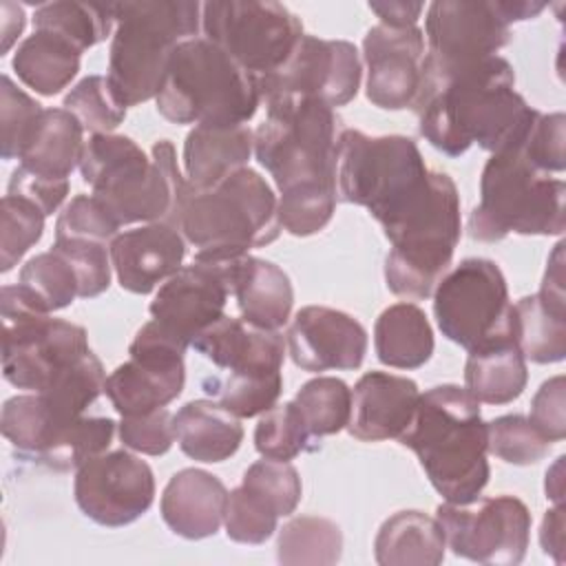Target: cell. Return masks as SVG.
<instances>
[{
    "label": "cell",
    "instance_id": "1",
    "mask_svg": "<svg viewBox=\"0 0 566 566\" xmlns=\"http://www.w3.org/2000/svg\"><path fill=\"white\" fill-rule=\"evenodd\" d=\"M411 108L420 135L447 157L473 144L491 155L517 148L542 115L515 91L513 66L500 55L422 84Z\"/></svg>",
    "mask_w": 566,
    "mask_h": 566
},
{
    "label": "cell",
    "instance_id": "2",
    "mask_svg": "<svg viewBox=\"0 0 566 566\" xmlns=\"http://www.w3.org/2000/svg\"><path fill=\"white\" fill-rule=\"evenodd\" d=\"M398 442L416 453L431 486L449 504H471L489 484L486 422L480 402L460 385H436L420 394Z\"/></svg>",
    "mask_w": 566,
    "mask_h": 566
},
{
    "label": "cell",
    "instance_id": "3",
    "mask_svg": "<svg viewBox=\"0 0 566 566\" xmlns=\"http://www.w3.org/2000/svg\"><path fill=\"white\" fill-rule=\"evenodd\" d=\"M80 172L119 226L166 221L177 228L190 184L170 139L153 144V157L126 135L99 133L84 144Z\"/></svg>",
    "mask_w": 566,
    "mask_h": 566
},
{
    "label": "cell",
    "instance_id": "4",
    "mask_svg": "<svg viewBox=\"0 0 566 566\" xmlns=\"http://www.w3.org/2000/svg\"><path fill=\"white\" fill-rule=\"evenodd\" d=\"M336 188L338 201L363 206L389 232L431 199L433 170L411 137L343 128Z\"/></svg>",
    "mask_w": 566,
    "mask_h": 566
},
{
    "label": "cell",
    "instance_id": "5",
    "mask_svg": "<svg viewBox=\"0 0 566 566\" xmlns=\"http://www.w3.org/2000/svg\"><path fill=\"white\" fill-rule=\"evenodd\" d=\"M155 102L172 124L243 126L261 106V88L256 75L197 35L172 51Z\"/></svg>",
    "mask_w": 566,
    "mask_h": 566
},
{
    "label": "cell",
    "instance_id": "6",
    "mask_svg": "<svg viewBox=\"0 0 566 566\" xmlns=\"http://www.w3.org/2000/svg\"><path fill=\"white\" fill-rule=\"evenodd\" d=\"M279 199L252 168H241L210 190H195L177 230L195 248V261H230L279 239Z\"/></svg>",
    "mask_w": 566,
    "mask_h": 566
},
{
    "label": "cell",
    "instance_id": "7",
    "mask_svg": "<svg viewBox=\"0 0 566 566\" xmlns=\"http://www.w3.org/2000/svg\"><path fill=\"white\" fill-rule=\"evenodd\" d=\"M115 31L108 49V82L119 104L157 97L172 51L201 33V2H113Z\"/></svg>",
    "mask_w": 566,
    "mask_h": 566
},
{
    "label": "cell",
    "instance_id": "8",
    "mask_svg": "<svg viewBox=\"0 0 566 566\" xmlns=\"http://www.w3.org/2000/svg\"><path fill=\"white\" fill-rule=\"evenodd\" d=\"M566 184L537 170L524 153H493L480 175V203L469 214V234L495 243L509 234L557 237L566 228Z\"/></svg>",
    "mask_w": 566,
    "mask_h": 566
},
{
    "label": "cell",
    "instance_id": "9",
    "mask_svg": "<svg viewBox=\"0 0 566 566\" xmlns=\"http://www.w3.org/2000/svg\"><path fill=\"white\" fill-rule=\"evenodd\" d=\"M343 122L338 113L310 97L265 102V119L254 130V157L272 175L279 192L336 188Z\"/></svg>",
    "mask_w": 566,
    "mask_h": 566
},
{
    "label": "cell",
    "instance_id": "10",
    "mask_svg": "<svg viewBox=\"0 0 566 566\" xmlns=\"http://www.w3.org/2000/svg\"><path fill=\"white\" fill-rule=\"evenodd\" d=\"M2 376L18 389L42 391L91 352L82 325L53 318L22 283L0 290Z\"/></svg>",
    "mask_w": 566,
    "mask_h": 566
},
{
    "label": "cell",
    "instance_id": "11",
    "mask_svg": "<svg viewBox=\"0 0 566 566\" xmlns=\"http://www.w3.org/2000/svg\"><path fill=\"white\" fill-rule=\"evenodd\" d=\"M462 234L460 195L447 172L433 170V195L424 208L389 230L385 283L391 294L409 301L429 298L449 272Z\"/></svg>",
    "mask_w": 566,
    "mask_h": 566
},
{
    "label": "cell",
    "instance_id": "12",
    "mask_svg": "<svg viewBox=\"0 0 566 566\" xmlns=\"http://www.w3.org/2000/svg\"><path fill=\"white\" fill-rule=\"evenodd\" d=\"M433 316L442 336L467 352L513 340V303L500 265L482 256L460 261L433 290Z\"/></svg>",
    "mask_w": 566,
    "mask_h": 566
},
{
    "label": "cell",
    "instance_id": "13",
    "mask_svg": "<svg viewBox=\"0 0 566 566\" xmlns=\"http://www.w3.org/2000/svg\"><path fill=\"white\" fill-rule=\"evenodd\" d=\"M201 35L248 73L265 77L283 66L305 33L298 15L281 2L223 0L201 4Z\"/></svg>",
    "mask_w": 566,
    "mask_h": 566
},
{
    "label": "cell",
    "instance_id": "14",
    "mask_svg": "<svg viewBox=\"0 0 566 566\" xmlns=\"http://www.w3.org/2000/svg\"><path fill=\"white\" fill-rule=\"evenodd\" d=\"M422 33L427 53L420 86L497 55L511 40V24L500 0H436L427 7Z\"/></svg>",
    "mask_w": 566,
    "mask_h": 566
},
{
    "label": "cell",
    "instance_id": "15",
    "mask_svg": "<svg viewBox=\"0 0 566 566\" xmlns=\"http://www.w3.org/2000/svg\"><path fill=\"white\" fill-rule=\"evenodd\" d=\"M436 520L453 555L478 564L515 566L526 557L531 511L515 495L478 497L471 504H440Z\"/></svg>",
    "mask_w": 566,
    "mask_h": 566
},
{
    "label": "cell",
    "instance_id": "16",
    "mask_svg": "<svg viewBox=\"0 0 566 566\" xmlns=\"http://www.w3.org/2000/svg\"><path fill=\"white\" fill-rule=\"evenodd\" d=\"M188 345L157 321L144 323L130 347V358L111 371L104 394L119 416H144L164 409L181 396L186 382L184 354Z\"/></svg>",
    "mask_w": 566,
    "mask_h": 566
},
{
    "label": "cell",
    "instance_id": "17",
    "mask_svg": "<svg viewBox=\"0 0 566 566\" xmlns=\"http://www.w3.org/2000/svg\"><path fill=\"white\" fill-rule=\"evenodd\" d=\"M360 80L363 64L352 42L303 35L281 69L259 77L261 104L276 97H310L336 108L356 97Z\"/></svg>",
    "mask_w": 566,
    "mask_h": 566
},
{
    "label": "cell",
    "instance_id": "18",
    "mask_svg": "<svg viewBox=\"0 0 566 566\" xmlns=\"http://www.w3.org/2000/svg\"><path fill=\"white\" fill-rule=\"evenodd\" d=\"M77 509L99 526L119 528L137 522L155 502V475L146 460L126 447L104 451L75 471Z\"/></svg>",
    "mask_w": 566,
    "mask_h": 566
},
{
    "label": "cell",
    "instance_id": "19",
    "mask_svg": "<svg viewBox=\"0 0 566 566\" xmlns=\"http://www.w3.org/2000/svg\"><path fill=\"white\" fill-rule=\"evenodd\" d=\"M230 296L226 261H192L159 285L148 310L153 321L190 347L223 316Z\"/></svg>",
    "mask_w": 566,
    "mask_h": 566
},
{
    "label": "cell",
    "instance_id": "20",
    "mask_svg": "<svg viewBox=\"0 0 566 566\" xmlns=\"http://www.w3.org/2000/svg\"><path fill=\"white\" fill-rule=\"evenodd\" d=\"M424 53V33L420 27H371L363 40L367 99L382 111L411 108L422 82Z\"/></svg>",
    "mask_w": 566,
    "mask_h": 566
},
{
    "label": "cell",
    "instance_id": "21",
    "mask_svg": "<svg viewBox=\"0 0 566 566\" xmlns=\"http://www.w3.org/2000/svg\"><path fill=\"white\" fill-rule=\"evenodd\" d=\"M287 354L303 371L358 369L367 354V329L347 312L307 305L285 334Z\"/></svg>",
    "mask_w": 566,
    "mask_h": 566
},
{
    "label": "cell",
    "instance_id": "22",
    "mask_svg": "<svg viewBox=\"0 0 566 566\" xmlns=\"http://www.w3.org/2000/svg\"><path fill=\"white\" fill-rule=\"evenodd\" d=\"M186 245L184 234L166 221L119 232L108 248L119 287L130 294H150L181 270Z\"/></svg>",
    "mask_w": 566,
    "mask_h": 566
},
{
    "label": "cell",
    "instance_id": "23",
    "mask_svg": "<svg viewBox=\"0 0 566 566\" xmlns=\"http://www.w3.org/2000/svg\"><path fill=\"white\" fill-rule=\"evenodd\" d=\"M190 347L230 376H281L285 360V338L281 332L261 329L226 314L203 329Z\"/></svg>",
    "mask_w": 566,
    "mask_h": 566
},
{
    "label": "cell",
    "instance_id": "24",
    "mask_svg": "<svg viewBox=\"0 0 566 566\" xmlns=\"http://www.w3.org/2000/svg\"><path fill=\"white\" fill-rule=\"evenodd\" d=\"M420 400L418 385L407 376L367 371L352 389L347 431L360 442L400 438L409 427Z\"/></svg>",
    "mask_w": 566,
    "mask_h": 566
},
{
    "label": "cell",
    "instance_id": "25",
    "mask_svg": "<svg viewBox=\"0 0 566 566\" xmlns=\"http://www.w3.org/2000/svg\"><path fill=\"white\" fill-rule=\"evenodd\" d=\"M228 489L203 469H181L164 486L159 513L166 526L184 539L212 537L223 524Z\"/></svg>",
    "mask_w": 566,
    "mask_h": 566
},
{
    "label": "cell",
    "instance_id": "26",
    "mask_svg": "<svg viewBox=\"0 0 566 566\" xmlns=\"http://www.w3.org/2000/svg\"><path fill=\"white\" fill-rule=\"evenodd\" d=\"M226 265L241 318L254 327L279 332L290 321L294 305V290L283 268L252 254L230 259Z\"/></svg>",
    "mask_w": 566,
    "mask_h": 566
},
{
    "label": "cell",
    "instance_id": "27",
    "mask_svg": "<svg viewBox=\"0 0 566 566\" xmlns=\"http://www.w3.org/2000/svg\"><path fill=\"white\" fill-rule=\"evenodd\" d=\"M254 153V133L243 126H192L184 142V175L195 190H210L245 168Z\"/></svg>",
    "mask_w": 566,
    "mask_h": 566
},
{
    "label": "cell",
    "instance_id": "28",
    "mask_svg": "<svg viewBox=\"0 0 566 566\" xmlns=\"http://www.w3.org/2000/svg\"><path fill=\"white\" fill-rule=\"evenodd\" d=\"M179 449L206 464L232 458L243 442L241 418L223 409L217 400H190L172 416Z\"/></svg>",
    "mask_w": 566,
    "mask_h": 566
},
{
    "label": "cell",
    "instance_id": "29",
    "mask_svg": "<svg viewBox=\"0 0 566 566\" xmlns=\"http://www.w3.org/2000/svg\"><path fill=\"white\" fill-rule=\"evenodd\" d=\"M84 144V126L75 115L66 108H44L18 159L38 175L69 179L80 168Z\"/></svg>",
    "mask_w": 566,
    "mask_h": 566
},
{
    "label": "cell",
    "instance_id": "30",
    "mask_svg": "<svg viewBox=\"0 0 566 566\" xmlns=\"http://www.w3.org/2000/svg\"><path fill=\"white\" fill-rule=\"evenodd\" d=\"M513 340L522 356L537 365L566 356V296L535 292L513 303Z\"/></svg>",
    "mask_w": 566,
    "mask_h": 566
},
{
    "label": "cell",
    "instance_id": "31",
    "mask_svg": "<svg viewBox=\"0 0 566 566\" xmlns=\"http://www.w3.org/2000/svg\"><path fill=\"white\" fill-rule=\"evenodd\" d=\"M444 533L436 517L420 511H398L387 517L374 539L380 566H438L444 559Z\"/></svg>",
    "mask_w": 566,
    "mask_h": 566
},
{
    "label": "cell",
    "instance_id": "32",
    "mask_svg": "<svg viewBox=\"0 0 566 566\" xmlns=\"http://www.w3.org/2000/svg\"><path fill=\"white\" fill-rule=\"evenodd\" d=\"M436 340L431 323L416 303L400 301L380 312L374 325V349L382 365L418 369L429 363Z\"/></svg>",
    "mask_w": 566,
    "mask_h": 566
},
{
    "label": "cell",
    "instance_id": "33",
    "mask_svg": "<svg viewBox=\"0 0 566 566\" xmlns=\"http://www.w3.org/2000/svg\"><path fill=\"white\" fill-rule=\"evenodd\" d=\"M80 57L82 51L69 40L35 29L18 44L11 69L24 86L33 88L38 95L53 97L73 82L80 71Z\"/></svg>",
    "mask_w": 566,
    "mask_h": 566
},
{
    "label": "cell",
    "instance_id": "34",
    "mask_svg": "<svg viewBox=\"0 0 566 566\" xmlns=\"http://www.w3.org/2000/svg\"><path fill=\"white\" fill-rule=\"evenodd\" d=\"M526 380V358L513 340L469 352L464 365V389L478 402L509 405L522 396Z\"/></svg>",
    "mask_w": 566,
    "mask_h": 566
},
{
    "label": "cell",
    "instance_id": "35",
    "mask_svg": "<svg viewBox=\"0 0 566 566\" xmlns=\"http://www.w3.org/2000/svg\"><path fill=\"white\" fill-rule=\"evenodd\" d=\"M33 27L69 40L84 53L115 31L113 2H44L33 13Z\"/></svg>",
    "mask_w": 566,
    "mask_h": 566
},
{
    "label": "cell",
    "instance_id": "36",
    "mask_svg": "<svg viewBox=\"0 0 566 566\" xmlns=\"http://www.w3.org/2000/svg\"><path fill=\"white\" fill-rule=\"evenodd\" d=\"M343 533L334 520L298 515L283 524L276 539V559L285 566H332L340 559Z\"/></svg>",
    "mask_w": 566,
    "mask_h": 566
},
{
    "label": "cell",
    "instance_id": "37",
    "mask_svg": "<svg viewBox=\"0 0 566 566\" xmlns=\"http://www.w3.org/2000/svg\"><path fill=\"white\" fill-rule=\"evenodd\" d=\"M294 402L312 438L334 436L349 422L352 389L340 378L318 376L296 391Z\"/></svg>",
    "mask_w": 566,
    "mask_h": 566
},
{
    "label": "cell",
    "instance_id": "38",
    "mask_svg": "<svg viewBox=\"0 0 566 566\" xmlns=\"http://www.w3.org/2000/svg\"><path fill=\"white\" fill-rule=\"evenodd\" d=\"M117 431V422L102 416H82L71 422L55 444L38 460L51 471H77L91 458L108 451Z\"/></svg>",
    "mask_w": 566,
    "mask_h": 566
},
{
    "label": "cell",
    "instance_id": "39",
    "mask_svg": "<svg viewBox=\"0 0 566 566\" xmlns=\"http://www.w3.org/2000/svg\"><path fill=\"white\" fill-rule=\"evenodd\" d=\"M201 389L237 418H254L272 409L283 391V376L248 378V376H208Z\"/></svg>",
    "mask_w": 566,
    "mask_h": 566
},
{
    "label": "cell",
    "instance_id": "40",
    "mask_svg": "<svg viewBox=\"0 0 566 566\" xmlns=\"http://www.w3.org/2000/svg\"><path fill=\"white\" fill-rule=\"evenodd\" d=\"M71 115L91 130V135L113 133L126 119V106L115 97L106 75H86L82 77L62 102Z\"/></svg>",
    "mask_w": 566,
    "mask_h": 566
},
{
    "label": "cell",
    "instance_id": "41",
    "mask_svg": "<svg viewBox=\"0 0 566 566\" xmlns=\"http://www.w3.org/2000/svg\"><path fill=\"white\" fill-rule=\"evenodd\" d=\"M310 431L296 402L274 405L254 427V449L270 460L290 462L310 449Z\"/></svg>",
    "mask_w": 566,
    "mask_h": 566
},
{
    "label": "cell",
    "instance_id": "42",
    "mask_svg": "<svg viewBox=\"0 0 566 566\" xmlns=\"http://www.w3.org/2000/svg\"><path fill=\"white\" fill-rule=\"evenodd\" d=\"M18 283L29 287L49 312L64 310L75 298H80L77 276L69 261L60 256L55 250H46L42 254L31 256L22 265Z\"/></svg>",
    "mask_w": 566,
    "mask_h": 566
},
{
    "label": "cell",
    "instance_id": "43",
    "mask_svg": "<svg viewBox=\"0 0 566 566\" xmlns=\"http://www.w3.org/2000/svg\"><path fill=\"white\" fill-rule=\"evenodd\" d=\"M44 212L31 201L4 195L0 201V270L9 272L42 239Z\"/></svg>",
    "mask_w": 566,
    "mask_h": 566
},
{
    "label": "cell",
    "instance_id": "44",
    "mask_svg": "<svg viewBox=\"0 0 566 566\" xmlns=\"http://www.w3.org/2000/svg\"><path fill=\"white\" fill-rule=\"evenodd\" d=\"M223 526L232 542L256 546L274 535L279 526V513L259 493L239 484L228 491Z\"/></svg>",
    "mask_w": 566,
    "mask_h": 566
},
{
    "label": "cell",
    "instance_id": "45",
    "mask_svg": "<svg viewBox=\"0 0 566 566\" xmlns=\"http://www.w3.org/2000/svg\"><path fill=\"white\" fill-rule=\"evenodd\" d=\"M486 440L489 453L515 467L535 464L544 460L551 449V442L520 413H506L486 422Z\"/></svg>",
    "mask_w": 566,
    "mask_h": 566
},
{
    "label": "cell",
    "instance_id": "46",
    "mask_svg": "<svg viewBox=\"0 0 566 566\" xmlns=\"http://www.w3.org/2000/svg\"><path fill=\"white\" fill-rule=\"evenodd\" d=\"M338 203V188L314 186L281 192L279 197V223L292 237H312L321 232L334 217Z\"/></svg>",
    "mask_w": 566,
    "mask_h": 566
},
{
    "label": "cell",
    "instance_id": "47",
    "mask_svg": "<svg viewBox=\"0 0 566 566\" xmlns=\"http://www.w3.org/2000/svg\"><path fill=\"white\" fill-rule=\"evenodd\" d=\"M241 484L268 500L279 517L292 515L303 495L298 471L283 460H256L245 469Z\"/></svg>",
    "mask_w": 566,
    "mask_h": 566
},
{
    "label": "cell",
    "instance_id": "48",
    "mask_svg": "<svg viewBox=\"0 0 566 566\" xmlns=\"http://www.w3.org/2000/svg\"><path fill=\"white\" fill-rule=\"evenodd\" d=\"M42 104L2 75L0 88V124H2V159H18L42 115Z\"/></svg>",
    "mask_w": 566,
    "mask_h": 566
},
{
    "label": "cell",
    "instance_id": "49",
    "mask_svg": "<svg viewBox=\"0 0 566 566\" xmlns=\"http://www.w3.org/2000/svg\"><path fill=\"white\" fill-rule=\"evenodd\" d=\"M111 245L88 239H55L51 250L69 261L77 276L80 298H95L111 285Z\"/></svg>",
    "mask_w": 566,
    "mask_h": 566
},
{
    "label": "cell",
    "instance_id": "50",
    "mask_svg": "<svg viewBox=\"0 0 566 566\" xmlns=\"http://www.w3.org/2000/svg\"><path fill=\"white\" fill-rule=\"evenodd\" d=\"M117 219L95 195L73 197L55 221V239H88L108 243L122 232Z\"/></svg>",
    "mask_w": 566,
    "mask_h": 566
},
{
    "label": "cell",
    "instance_id": "51",
    "mask_svg": "<svg viewBox=\"0 0 566 566\" xmlns=\"http://www.w3.org/2000/svg\"><path fill=\"white\" fill-rule=\"evenodd\" d=\"M117 433L122 444L130 451L144 455H164L175 442L172 413L164 407L144 416H122Z\"/></svg>",
    "mask_w": 566,
    "mask_h": 566
},
{
    "label": "cell",
    "instance_id": "52",
    "mask_svg": "<svg viewBox=\"0 0 566 566\" xmlns=\"http://www.w3.org/2000/svg\"><path fill=\"white\" fill-rule=\"evenodd\" d=\"M564 113L539 115L526 139L520 144L524 157L542 172L559 175L566 168L564 157Z\"/></svg>",
    "mask_w": 566,
    "mask_h": 566
},
{
    "label": "cell",
    "instance_id": "53",
    "mask_svg": "<svg viewBox=\"0 0 566 566\" xmlns=\"http://www.w3.org/2000/svg\"><path fill=\"white\" fill-rule=\"evenodd\" d=\"M528 420L551 444L566 438V382L562 374L539 385L531 400Z\"/></svg>",
    "mask_w": 566,
    "mask_h": 566
},
{
    "label": "cell",
    "instance_id": "54",
    "mask_svg": "<svg viewBox=\"0 0 566 566\" xmlns=\"http://www.w3.org/2000/svg\"><path fill=\"white\" fill-rule=\"evenodd\" d=\"M69 188H71L69 179H51L18 164V168L9 177L7 195L31 201L44 212V217H49L64 203Z\"/></svg>",
    "mask_w": 566,
    "mask_h": 566
},
{
    "label": "cell",
    "instance_id": "55",
    "mask_svg": "<svg viewBox=\"0 0 566 566\" xmlns=\"http://www.w3.org/2000/svg\"><path fill=\"white\" fill-rule=\"evenodd\" d=\"M369 11H374L380 18V24L391 27V29H409L418 27V20L424 11L422 2H369Z\"/></svg>",
    "mask_w": 566,
    "mask_h": 566
},
{
    "label": "cell",
    "instance_id": "56",
    "mask_svg": "<svg viewBox=\"0 0 566 566\" xmlns=\"http://www.w3.org/2000/svg\"><path fill=\"white\" fill-rule=\"evenodd\" d=\"M539 544L546 555L564 564V506L555 504L546 511L539 528Z\"/></svg>",
    "mask_w": 566,
    "mask_h": 566
},
{
    "label": "cell",
    "instance_id": "57",
    "mask_svg": "<svg viewBox=\"0 0 566 566\" xmlns=\"http://www.w3.org/2000/svg\"><path fill=\"white\" fill-rule=\"evenodd\" d=\"M24 22H27V15H24V9L15 2H2L0 4V51L2 55L9 53V49L18 42V38L22 35L24 31Z\"/></svg>",
    "mask_w": 566,
    "mask_h": 566
},
{
    "label": "cell",
    "instance_id": "58",
    "mask_svg": "<svg viewBox=\"0 0 566 566\" xmlns=\"http://www.w3.org/2000/svg\"><path fill=\"white\" fill-rule=\"evenodd\" d=\"M539 290L555 294V296H566V292H564V243L562 241L555 245L553 254L548 256Z\"/></svg>",
    "mask_w": 566,
    "mask_h": 566
},
{
    "label": "cell",
    "instance_id": "59",
    "mask_svg": "<svg viewBox=\"0 0 566 566\" xmlns=\"http://www.w3.org/2000/svg\"><path fill=\"white\" fill-rule=\"evenodd\" d=\"M564 455L555 460V464L546 471V497L553 500L555 504H562L564 495V480H562V469H564Z\"/></svg>",
    "mask_w": 566,
    "mask_h": 566
}]
</instances>
